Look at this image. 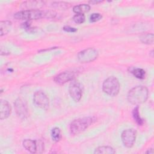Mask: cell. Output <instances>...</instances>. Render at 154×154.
I'll list each match as a JSON object with an SVG mask.
<instances>
[{
  "label": "cell",
  "mask_w": 154,
  "mask_h": 154,
  "mask_svg": "<svg viewBox=\"0 0 154 154\" xmlns=\"http://www.w3.org/2000/svg\"><path fill=\"white\" fill-rule=\"evenodd\" d=\"M70 4L65 2H54L52 3V5L58 8L61 9H66L70 7Z\"/></svg>",
  "instance_id": "21"
},
{
  "label": "cell",
  "mask_w": 154,
  "mask_h": 154,
  "mask_svg": "<svg viewBox=\"0 0 154 154\" xmlns=\"http://www.w3.org/2000/svg\"><path fill=\"white\" fill-rule=\"evenodd\" d=\"M114 149L110 146H100L96 148L94 152L95 154L103 153V154H112L115 153Z\"/></svg>",
  "instance_id": "15"
},
{
  "label": "cell",
  "mask_w": 154,
  "mask_h": 154,
  "mask_svg": "<svg viewBox=\"0 0 154 154\" xmlns=\"http://www.w3.org/2000/svg\"><path fill=\"white\" fill-rule=\"evenodd\" d=\"M33 102L34 105L40 108L46 110L49 105V99L46 94L42 91H37L34 94Z\"/></svg>",
  "instance_id": "6"
},
{
  "label": "cell",
  "mask_w": 154,
  "mask_h": 154,
  "mask_svg": "<svg viewBox=\"0 0 154 154\" xmlns=\"http://www.w3.org/2000/svg\"><path fill=\"white\" fill-rule=\"evenodd\" d=\"M93 117H86L74 120L70 125V130L73 135H77L85 131L94 121Z\"/></svg>",
  "instance_id": "2"
},
{
  "label": "cell",
  "mask_w": 154,
  "mask_h": 154,
  "mask_svg": "<svg viewBox=\"0 0 154 154\" xmlns=\"http://www.w3.org/2000/svg\"><path fill=\"white\" fill-rule=\"evenodd\" d=\"M101 2H102V1H91L89 2L91 4H97V3H100Z\"/></svg>",
  "instance_id": "25"
},
{
  "label": "cell",
  "mask_w": 154,
  "mask_h": 154,
  "mask_svg": "<svg viewBox=\"0 0 154 154\" xmlns=\"http://www.w3.org/2000/svg\"><path fill=\"white\" fill-rule=\"evenodd\" d=\"M73 20L76 23H82L85 21V16L84 14H76L73 16Z\"/></svg>",
  "instance_id": "22"
},
{
  "label": "cell",
  "mask_w": 154,
  "mask_h": 154,
  "mask_svg": "<svg viewBox=\"0 0 154 154\" xmlns=\"http://www.w3.org/2000/svg\"><path fill=\"white\" fill-rule=\"evenodd\" d=\"M153 33H146L142 34L140 36L141 41L145 44H152L153 43Z\"/></svg>",
  "instance_id": "17"
},
{
  "label": "cell",
  "mask_w": 154,
  "mask_h": 154,
  "mask_svg": "<svg viewBox=\"0 0 154 154\" xmlns=\"http://www.w3.org/2000/svg\"><path fill=\"white\" fill-rule=\"evenodd\" d=\"M98 57V51L94 49L89 48L81 51L78 54V59L82 63H87L95 60Z\"/></svg>",
  "instance_id": "5"
},
{
  "label": "cell",
  "mask_w": 154,
  "mask_h": 154,
  "mask_svg": "<svg viewBox=\"0 0 154 154\" xmlns=\"http://www.w3.org/2000/svg\"><path fill=\"white\" fill-rule=\"evenodd\" d=\"M132 116L138 125H142L143 124V120L140 116L138 106H137L134 108L132 111Z\"/></svg>",
  "instance_id": "19"
},
{
  "label": "cell",
  "mask_w": 154,
  "mask_h": 154,
  "mask_svg": "<svg viewBox=\"0 0 154 154\" xmlns=\"http://www.w3.org/2000/svg\"><path fill=\"white\" fill-rule=\"evenodd\" d=\"M24 148L31 153L37 152V141L30 139H26L23 141Z\"/></svg>",
  "instance_id": "13"
},
{
  "label": "cell",
  "mask_w": 154,
  "mask_h": 154,
  "mask_svg": "<svg viewBox=\"0 0 154 154\" xmlns=\"http://www.w3.org/2000/svg\"><path fill=\"white\" fill-rule=\"evenodd\" d=\"M51 137L54 141H58L61 137V131L58 128H54L51 131Z\"/></svg>",
  "instance_id": "20"
},
{
  "label": "cell",
  "mask_w": 154,
  "mask_h": 154,
  "mask_svg": "<svg viewBox=\"0 0 154 154\" xmlns=\"http://www.w3.org/2000/svg\"><path fill=\"white\" fill-rule=\"evenodd\" d=\"M148 90L145 86L138 85L131 89L128 93V100L132 105L138 106L148 98Z\"/></svg>",
  "instance_id": "1"
},
{
  "label": "cell",
  "mask_w": 154,
  "mask_h": 154,
  "mask_svg": "<svg viewBox=\"0 0 154 154\" xmlns=\"http://www.w3.org/2000/svg\"><path fill=\"white\" fill-rule=\"evenodd\" d=\"M120 83L115 76H109L103 82L102 89L104 93L111 96H117L120 91Z\"/></svg>",
  "instance_id": "4"
},
{
  "label": "cell",
  "mask_w": 154,
  "mask_h": 154,
  "mask_svg": "<svg viewBox=\"0 0 154 154\" xmlns=\"http://www.w3.org/2000/svg\"><path fill=\"white\" fill-rule=\"evenodd\" d=\"M22 5L28 10H38L45 5L42 1H28L24 2Z\"/></svg>",
  "instance_id": "12"
},
{
  "label": "cell",
  "mask_w": 154,
  "mask_h": 154,
  "mask_svg": "<svg viewBox=\"0 0 154 154\" xmlns=\"http://www.w3.org/2000/svg\"><path fill=\"white\" fill-rule=\"evenodd\" d=\"M69 94L75 102H79L82 97V88L81 84L77 81H73L69 88Z\"/></svg>",
  "instance_id": "9"
},
{
  "label": "cell",
  "mask_w": 154,
  "mask_h": 154,
  "mask_svg": "<svg viewBox=\"0 0 154 154\" xmlns=\"http://www.w3.org/2000/svg\"><path fill=\"white\" fill-rule=\"evenodd\" d=\"M63 29L66 31V32H75L77 31V29L75 28L71 27L70 26H64L63 27Z\"/></svg>",
  "instance_id": "24"
},
{
  "label": "cell",
  "mask_w": 154,
  "mask_h": 154,
  "mask_svg": "<svg viewBox=\"0 0 154 154\" xmlns=\"http://www.w3.org/2000/svg\"><path fill=\"white\" fill-rule=\"evenodd\" d=\"M147 153H150V154H152L153 153V149H150V150H149L148 151L146 152Z\"/></svg>",
  "instance_id": "26"
},
{
  "label": "cell",
  "mask_w": 154,
  "mask_h": 154,
  "mask_svg": "<svg viewBox=\"0 0 154 154\" xmlns=\"http://www.w3.org/2000/svg\"><path fill=\"white\" fill-rule=\"evenodd\" d=\"M11 106L8 101L1 100L0 102V119L4 120L8 117L11 114Z\"/></svg>",
  "instance_id": "11"
},
{
  "label": "cell",
  "mask_w": 154,
  "mask_h": 154,
  "mask_svg": "<svg viewBox=\"0 0 154 154\" xmlns=\"http://www.w3.org/2000/svg\"><path fill=\"white\" fill-rule=\"evenodd\" d=\"M90 9V6L88 4H82L78 5H75L73 8V11L76 14H84L88 12Z\"/></svg>",
  "instance_id": "16"
},
{
  "label": "cell",
  "mask_w": 154,
  "mask_h": 154,
  "mask_svg": "<svg viewBox=\"0 0 154 154\" xmlns=\"http://www.w3.org/2000/svg\"><path fill=\"white\" fill-rule=\"evenodd\" d=\"M75 74L73 72H62L54 78V81L58 85H62L73 79Z\"/></svg>",
  "instance_id": "10"
},
{
  "label": "cell",
  "mask_w": 154,
  "mask_h": 154,
  "mask_svg": "<svg viewBox=\"0 0 154 154\" xmlns=\"http://www.w3.org/2000/svg\"><path fill=\"white\" fill-rule=\"evenodd\" d=\"M12 23L9 20L1 21L0 22V35L2 36L7 34L11 28Z\"/></svg>",
  "instance_id": "14"
},
{
  "label": "cell",
  "mask_w": 154,
  "mask_h": 154,
  "mask_svg": "<svg viewBox=\"0 0 154 154\" xmlns=\"http://www.w3.org/2000/svg\"><path fill=\"white\" fill-rule=\"evenodd\" d=\"M14 105L17 116L21 119H25L28 116V109L26 101L22 98H17Z\"/></svg>",
  "instance_id": "7"
},
{
  "label": "cell",
  "mask_w": 154,
  "mask_h": 154,
  "mask_svg": "<svg viewBox=\"0 0 154 154\" xmlns=\"http://www.w3.org/2000/svg\"><path fill=\"white\" fill-rule=\"evenodd\" d=\"M137 132L134 129H128L124 130L122 134L121 138L123 144L126 147H131L135 141Z\"/></svg>",
  "instance_id": "8"
},
{
  "label": "cell",
  "mask_w": 154,
  "mask_h": 154,
  "mask_svg": "<svg viewBox=\"0 0 154 154\" xmlns=\"http://www.w3.org/2000/svg\"><path fill=\"white\" fill-rule=\"evenodd\" d=\"M14 17L18 20H25L29 21L46 17V11L39 10H26L19 11L14 14Z\"/></svg>",
  "instance_id": "3"
},
{
  "label": "cell",
  "mask_w": 154,
  "mask_h": 154,
  "mask_svg": "<svg viewBox=\"0 0 154 154\" xmlns=\"http://www.w3.org/2000/svg\"><path fill=\"white\" fill-rule=\"evenodd\" d=\"M131 72L138 79H144L146 75V72L144 70L141 68H134L131 70Z\"/></svg>",
  "instance_id": "18"
},
{
  "label": "cell",
  "mask_w": 154,
  "mask_h": 154,
  "mask_svg": "<svg viewBox=\"0 0 154 154\" xmlns=\"http://www.w3.org/2000/svg\"><path fill=\"white\" fill-rule=\"evenodd\" d=\"M102 16L100 13H93L90 17V20L91 22H97L102 19Z\"/></svg>",
  "instance_id": "23"
}]
</instances>
